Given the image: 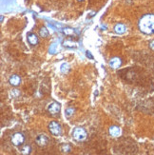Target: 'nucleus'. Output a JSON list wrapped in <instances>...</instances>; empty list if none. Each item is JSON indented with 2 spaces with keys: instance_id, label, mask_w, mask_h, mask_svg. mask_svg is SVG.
Segmentation results:
<instances>
[{
  "instance_id": "3",
  "label": "nucleus",
  "mask_w": 154,
  "mask_h": 155,
  "mask_svg": "<svg viewBox=\"0 0 154 155\" xmlns=\"http://www.w3.org/2000/svg\"><path fill=\"white\" fill-rule=\"evenodd\" d=\"M12 144L15 146V147H19V146H22L23 143L25 142V136L23 133L21 132H15V133L12 136Z\"/></svg>"
},
{
  "instance_id": "14",
  "label": "nucleus",
  "mask_w": 154,
  "mask_h": 155,
  "mask_svg": "<svg viewBox=\"0 0 154 155\" xmlns=\"http://www.w3.org/2000/svg\"><path fill=\"white\" fill-rule=\"evenodd\" d=\"M73 113H74V109H66V116H67V117H70Z\"/></svg>"
},
{
  "instance_id": "11",
  "label": "nucleus",
  "mask_w": 154,
  "mask_h": 155,
  "mask_svg": "<svg viewBox=\"0 0 154 155\" xmlns=\"http://www.w3.org/2000/svg\"><path fill=\"white\" fill-rule=\"evenodd\" d=\"M28 42L30 45L35 46L38 43V37L35 33H29L28 34Z\"/></svg>"
},
{
  "instance_id": "2",
  "label": "nucleus",
  "mask_w": 154,
  "mask_h": 155,
  "mask_svg": "<svg viewBox=\"0 0 154 155\" xmlns=\"http://www.w3.org/2000/svg\"><path fill=\"white\" fill-rule=\"evenodd\" d=\"M72 137L73 139L77 141V142H83L87 139V131L85 130V128L83 127H75L72 131Z\"/></svg>"
},
{
  "instance_id": "1",
  "label": "nucleus",
  "mask_w": 154,
  "mask_h": 155,
  "mask_svg": "<svg viewBox=\"0 0 154 155\" xmlns=\"http://www.w3.org/2000/svg\"><path fill=\"white\" fill-rule=\"evenodd\" d=\"M139 30L145 34L154 33V14H145L141 17L138 23Z\"/></svg>"
},
{
  "instance_id": "8",
  "label": "nucleus",
  "mask_w": 154,
  "mask_h": 155,
  "mask_svg": "<svg viewBox=\"0 0 154 155\" xmlns=\"http://www.w3.org/2000/svg\"><path fill=\"white\" fill-rule=\"evenodd\" d=\"M108 132L112 137H118L121 134V128L117 126H112V127H109Z\"/></svg>"
},
{
  "instance_id": "9",
  "label": "nucleus",
  "mask_w": 154,
  "mask_h": 155,
  "mask_svg": "<svg viewBox=\"0 0 154 155\" xmlns=\"http://www.w3.org/2000/svg\"><path fill=\"white\" fill-rule=\"evenodd\" d=\"M9 82H10V84L12 86L16 87V86H18L19 84L21 83V78L17 74H14L12 76L10 77V80H9Z\"/></svg>"
},
{
  "instance_id": "7",
  "label": "nucleus",
  "mask_w": 154,
  "mask_h": 155,
  "mask_svg": "<svg viewBox=\"0 0 154 155\" xmlns=\"http://www.w3.org/2000/svg\"><path fill=\"white\" fill-rule=\"evenodd\" d=\"M122 65V60L119 57H113V58L109 61V66L112 69H119Z\"/></svg>"
},
{
  "instance_id": "19",
  "label": "nucleus",
  "mask_w": 154,
  "mask_h": 155,
  "mask_svg": "<svg viewBox=\"0 0 154 155\" xmlns=\"http://www.w3.org/2000/svg\"><path fill=\"white\" fill-rule=\"evenodd\" d=\"M78 1H84V0H78Z\"/></svg>"
},
{
  "instance_id": "15",
  "label": "nucleus",
  "mask_w": 154,
  "mask_h": 155,
  "mask_svg": "<svg viewBox=\"0 0 154 155\" xmlns=\"http://www.w3.org/2000/svg\"><path fill=\"white\" fill-rule=\"evenodd\" d=\"M62 151L64 152H69L70 151V147L69 145H63L62 146Z\"/></svg>"
},
{
  "instance_id": "17",
  "label": "nucleus",
  "mask_w": 154,
  "mask_h": 155,
  "mask_svg": "<svg viewBox=\"0 0 154 155\" xmlns=\"http://www.w3.org/2000/svg\"><path fill=\"white\" fill-rule=\"evenodd\" d=\"M149 47H150L151 50H153V51H154V40H152L150 43H149Z\"/></svg>"
},
{
  "instance_id": "18",
  "label": "nucleus",
  "mask_w": 154,
  "mask_h": 155,
  "mask_svg": "<svg viewBox=\"0 0 154 155\" xmlns=\"http://www.w3.org/2000/svg\"><path fill=\"white\" fill-rule=\"evenodd\" d=\"M87 56L90 57V58H91V59L93 58V56H92V55L90 54V51H87Z\"/></svg>"
},
{
  "instance_id": "16",
  "label": "nucleus",
  "mask_w": 154,
  "mask_h": 155,
  "mask_svg": "<svg viewBox=\"0 0 154 155\" xmlns=\"http://www.w3.org/2000/svg\"><path fill=\"white\" fill-rule=\"evenodd\" d=\"M64 33H66V34H72L73 33V30L72 29H69V28H67V29H65L64 30Z\"/></svg>"
},
{
  "instance_id": "10",
  "label": "nucleus",
  "mask_w": 154,
  "mask_h": 155,
  "mask_svg": "<svg viewBox=\"0 0 154 155\" xmlns=\"http://www.w3.org/2000/svg\"><path fill=\"white\" fill-rule=\"evenodd\" d=\"M126 30H127L126 26L124 24H122V23H118V24L115 25V27H114V32H115L116 33H118V34L125 33Z\"/></svg>"
},
{
  "instance_id": "12",
  "label": "nucleus",
  "mask_w": 154,
  "mask_h": 155,
  "mask_svg": "<svg viewBox=\"0 0 154 155\" xmlns=\"http://www.w3.org/2000/svg\"><path fill=\"white\" fill-rule=\"evenodd\" d=\"M30 151H32V148H30V146H28V145L23 146V147H22L21 149H20V152H21L22 154H24V155L30 154Z\"/></svg>"
},
{
  "instance_id": "13",
  "label": "nucleus",
  "mask_w": 154,
  "mask_h": 155,
  "mask_svg": "<svg viewBox=\"0 0 154 155\" xmlns=\"http://www.w3.org/2000/svg\"><path fill=\"white\" fill-rule=\"evenodd\" d=\"M39 34H40L41 37H48L49 36V30H47L46 27H42L39 30Z\"/></svg>"
},
{
  "instance_id": "5",
  "label": "nucleus",
  "mask_w": 154,
  "mask_h": 155,
  "mask_svg": "<svg viewBox=\"0 0 154 155\" xmlns=\"http://www.w3.org/2000/svg\"><path fill=\"white\" fill-rule=\"evenodd\" d=\"M48 110H49V112L51 115H56L60 112L61 106L59 103H57V102H52L51 104L49 105V107H48Z\"/></svg>"
},
{
  "instance_id": "4",
  "label": "nucleus",
  "mask_w": 154,
  "mask_h": 155,
  "mask_svg": "<svg viewBox=\"0 0 154 155\" xmlns=\"http://www.w3.org/2000/svg\"><path fill=\"white\" fill-rule=\"evenodd\" d=\"M49 130L52 135L58 136L62 133V127H61L60 124L55 121H52L49 124Z\"/></svg>"
},
{
  "instance_id": "6",
  "label": "nucleus",
  "mask_w": 154,
  "mask_h": 155,
  "mask_svg": "<svg viewBox=\"0 0 154 155\" xmlns=\"http://www.w3.org/2000/svg\"><path fill=\"white\" fill-rule=\"evenodd\" d=\"M35 142L39 147H46L49 143V138L46 135H38L35 139Z\"/></svg>"
}]
</instances>
